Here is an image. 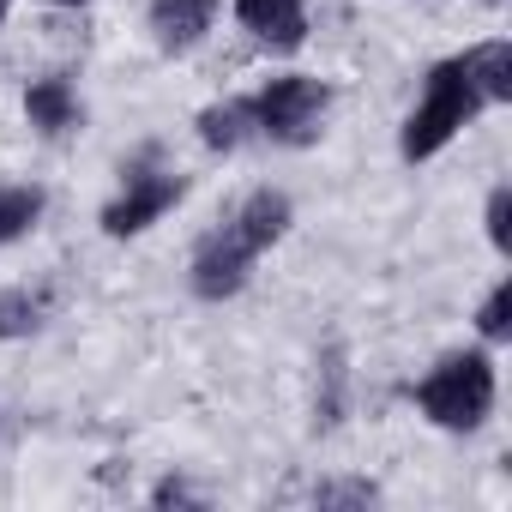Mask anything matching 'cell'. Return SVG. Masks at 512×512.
I'll list each match as a JSON object with an SVG mask.
<instances>
[{
	"instance_id": "6da1fadb",
	"label": "cell",
	"mask_w": 512,
	"mask_h": 512,
	"mask_svg": "<svg viewBox=\"0 0 512 512\" xmlns=\"http://www.w3.org/2000/svg\"><path fill=\"white\" fill-rule=\"evenodd\" d=\"M290 223H296V205H290L284 187H253V193L193 247V272H187L193 296H199V302H229V296H241L247 278H253V266H260V253H272V247L290 235Z\"/></svg>"
},
{
	"instance_id": "7a4b0ae2",
	"label": "cell",
	"mask_w": 512,
	"mask_h": 512,
	"mask_svg": "<svg viewBox=\"0 0 512 512\" xmlns=\"http://www.w3.org/2000/svg\"><path fill=\"white\" fill-rule=\"evenodd\" d=\"M494 398H500V374L488 350H452L416 380V410L446 434H476L494 416Z\"/></svg>"
},
{
	"instance_id": "3957f363",
	"label": "cell",
	"mask_w": 512,
	"mask_h": 512,
	"mask_svg": "<svg viewBox=\"0 0 512 512\" xmlns=\"http://www.w3.org/2000/svg\"><path fill=\"white\" fill-rule=\"evenodd\" d=\"M488 103H482V91L470 85V73H464V61L452 55V61H440V67H428V79H422V97H416V109L404 115V133H398V151H404V163H428V157H440L476 115H482Z\"/></svg>"
},
{
	"instance_id": "277c9868",
	"label": "cell",
	"mask_w": 512,
	"mask_h": 512,
	"mask_svg": "<svg viewBox=\"0 0 512 512\" xmlns=\"http://www.w3.org/2000/svg\"><path fill=\"white\" fill-rule=\"evenodd\" d=\"M247 115H253V133L272 139V145H314L326 133V115H332V85L314 79V73H278L266 79L260 91L247 97Z\"/></svg>"
},
{
	"instance_id": "5b68a950",
	"label": "cell",
	"mask_w": 512,
	"mask_h": 512,
	"mask_svg": "<svg viewBox=\"0 0 512 512\" xmlns=\"http://www.w3.org/2000/svg\"><path fill=\"white\" fill-rule=\"evenodd\" d=\"M187 199V175L163 169V163H133L121 193L103 205V235L109 241H127V235H145L151 223H163L175 205Z\"/></svg>"
},
{
	"instance_id": "8992f818",
	"label": "cell",
	"mask_w": 512,
	"mask_h": 512,
	"mask_svg": "<svg viewBox=\"0 0 512 512\" xmlns=\"http://www.w3.org/2000/svg\"><path fill=\"white\" fill-rule=\"evenodd\" d=\"M235 19L253 43H266L278 55L308 43V0H235Z\"/></svg>"
},
{
	"instance_id": "52a82bcc",
	"label": "cell",
	"mask_w": 512,
	"mask_h": 512,
	"mask_svg": "<svg viewBox=\"0 0 512 512\" xmlns=\"http://www.w3.org/2000/svg\"><path fill=\"white\" fill-rule=\"evenodd\" d=\"M217 25V0H151V37L163 55H187Z\"/></svg>"
},
{
	"instance_id": "ba28073f",
	"label": "cell",
	"mask_w": 512,
	"mask_h": 512,
	"mask_svg": "<svg viewBox=\"0 0 512 512\" xmlns=\"http://www.w3.org/2000/svg\"><path fill=\"white\" fill-rule=\"evenodd\" d=\"M25 121L43 139H61V133H73L85 121V103H79V91L67 79H37V85H25Z\"/></svg>"
},
{
	"instance_id": "9c48e42d",
	"label": "cell",
	"mask_w": 512,
	"mask_h": 512,
	"mask_svg": "<svg viewBox=\"0 0 512 512\" xmlns=\"http://www.w3.org/2000/svg\"><path fill=\"white\" fill-rule=\"evenodd\" d=\"M458 61H464V73H470V85L482 91V103H488V109L512 103V43H506V37H488V43L464 49Z\"/></svg>"
},
{
	"instance_id": "30bf717a",
	"label": "cell",
	"mask_w": 512,
	"mask_h": 512,
	"mask_svg": "<svg viewBox=\"0 0 512 512\" xmlns=\"http://www.w3.org/2000/svg\"><path fill=\"white\" fill-rule=\"evenodd\" d=\"M49 211V193L31 187V181H0V247H13L25 241Z\"/></svg>"
},
{
	"instance_id": "8fae6325",
	"label": "cell",
	"mask_w": 512,
	"mask_h": 512,
	"mask_svg": "<svg viewBox=\"0 0 512 512\" xmlns=\"http://www.w3.org/2000/svg\"><path fill=\"white\" fill-rule=\"evenodd\" d=\"M247 133H253L247 97H229V103H211V109H199V139H205V151H235Z\"/></svg>"
},
{
	"instance_id": "7c38bea8",
	"label": "cell",
	"mask_w": 512,
	"mask_h": 512,
	"mask_svg": "<svg viewBox=\"0 0 512 512\" xmlns=\"http://www.w3.org/2000/svg\"><path fill=\"white\" fill-rule=\"evenodd\" d=\"M49 320V290H7L0 296V338H31Z\"/></svg>"
},
{
	"instance_id": "4fadbf2b",
	"label": "cell",
	"mask_w": 512,
	"mask_h": 512,
	"mask_svg": "<svg viewBox=\"0 0 512 512\" xmlns=\"http://www.w3.org/2000/svg\"><path fill=\"white\" fill-rule=\"evenodd\" d=\"M476 332H482L488 344H506V338H512V278H500V284L488 290V302H482V314H476Z\"/></svg>"
},
{
	"instance_id": "5bb4252c",
	"label": "cell",
	"mask_w": 512,
	"mask_h": 512,
	"mask_svg": "<svg viewBox=\"0 0 512 512\" xmlns=\"http://www.w3.org/2000/svg\"><path fill=\"white\" fill-rule=\"evenodd\" d=\"M482 223H488V241H494V253H512V187H494V193H488V211H482Z\"/></svg>"
},
{
	"instance_id": "9a60e30c",
	"label": "cell",
	"mask_w": 512,
	"mask_h": 512,
	"mask_svg": "<svg viewBox=\"0 0 512 512\" xmlns=\"http://www.w3.org/2000/svg\"><path fill=\"white\" fill-rule=\"evenodd\" d=\"M314 500L326 506V500H374V488L368 482H332V488H314Z\"/></svg>"
},
{
	"instance_id": "2e32d148",
	"label": "cell",
	"mask_w": 512,
	"mask_h": 512,
	"mask_svg": "<svg viewBox=\"0 0 512 512\" xmlns=\"http://www.w3.org/2000/svg\"><path fill=\"white\" fill-rule=\"evenodd\" d=\"M7 13H13V0H0V25H7Z\"/></svg>"
},
{
	"instance_id": "e0dca14e",
	"label": "cell",
	"mask_w": 512,
	"mask_h": 512,
	"mask_svg": "<svg viewBox=\"0 0 512 512\" xmlns=\"http://www.w3.org/2000/svg\"><path fill=\"white\" fill-rule=\"evenodd\" d=\"M55 7H85V0H55Z\"/></svg>"
},
{
	"instance_id": "ac0fdd59",
	"label": "cell",
	"mask_w": 512,
	"mask_h": 512,
	"mask_svg": "<svg viewBox=\"0 0 512 512\" xmlns=\"http://www.w3.org/2000/svg\"><path fill=\"white\" fill-rule=\"evenodd\" d=\"M488 7H500V0H488Z\"/></svg>"
}]
</instances>
